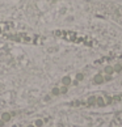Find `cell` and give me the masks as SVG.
<instances>
[{
    "mask_svg": "<svg viewBox=\"0 0 122 127\" xmlns=\"http://www.w3.org/2000/svg\"><path fill=\"white\" fill-rule=\"evenodd\" d=\"M11 117H12V114H9V113H4V114L1 115V119L4 122H8L9 119H11Z\"/></svg>",
    "mask_w": 122,
    "mask_h": 127,
    "instance_id": "cell-1",
    "label": "cell"
},
{
    "mask_svg": "<svg viewBox=\"0 0 122 127\" xmlns=\"http://www.w3.org/2000/svg\"><path fill=\"white\" fill-rule=\"evenodd\" d=\"M70 83H71V80H70V77H64V79H63V84H64V85H68Z\"/></svg>",
    "mask_w": 122,
    "mask_h": 127,
    "instance_id": "cell-2",
    "label": "cell"
},
{
    "mask_svg": "<svg viewBox=\"0 0 122 127\" xmlns=\"http://www.w3.org/2000/svg\"><path fill=\"white\" fill-rule=\"evenodd\" d=\"M105 72L106 73H112V72H113V68H112V67H106L105 68Z\"/></svg>",
    "mask_w": 122,
    "mask_h": 127,
    "instance_id": "cell-3",
    "label": "cell"
},
{
    "mask_svg": "<svg viewBox=\"0 0 122 127\" xmlns=\"http://www.w3.org/2000/svg\"><path fill=\"white\" fill-rule=\"evenodd\" d=\"M42 123H43V122H42L41 119H38V121H36V126H37V127H41V126H42Z\"/></svg>",
    "mask_w": 122,
    "mask_h": 127,
    "instance_id": "cell-4",
    "label": "cell"
},
{
    "mask_svg": "<svg viewBox=\"0 0 122 127\" xmlns=\"http://www.w3.org/2000/svg\"><path fill=\"white\" fill-rule=\"evenodd\" d=\"M95 81H96V83H100V81H102V76H97V77L95 79Z\"/></svg>",
    "mask_w": 122,
    "mask_h": 127,
    "instance_id": "cell-5",
    "label": "cell"
},
{
    "mask_svg": "<svg viewBox=\"0 0 122 127\" xmlns=\"http://www.w3.org/2000/svg\"><path fill=\"white\" fill-rule=\"evenodd\" d=\"M53 95H59V89H57V88H55L54 91H53Z\"/></svg>",
    "mask_w": 122,
    "mask_h": 127,
    "instance_id": "cell-6",
    "label": "cell"
},
{
    "mask_svg": "<svg viewBox=\"0 0 122 127\" xmlns=\"http://www.w3.org/2000/svg\"><path fill=\"white\" fill-rule=\"evenodd\" d=\"M4 123H5V122H4L3 119H0V127H1V126H4Z\"/></svg>",
    "mask_w": 122,
    "mask_h": 127,
    "instance_id": "cell-7",
    "label": "cell"
},
{
    "mask_svg": "<svg viewBox=\"0 0 122 127\" xmlns=\"http://www.w3.org/2000/svg\"><path fill=\"white\" fill-rule=\"evenodd\" d=\"M28 127H34V126H33V125H30V126H28Z\"/></svg>",
    "mask_w": 122,
    "mask_h": 127,
    "instance_id": "cell-8",
    "label": "cell"
}]
</instances>
